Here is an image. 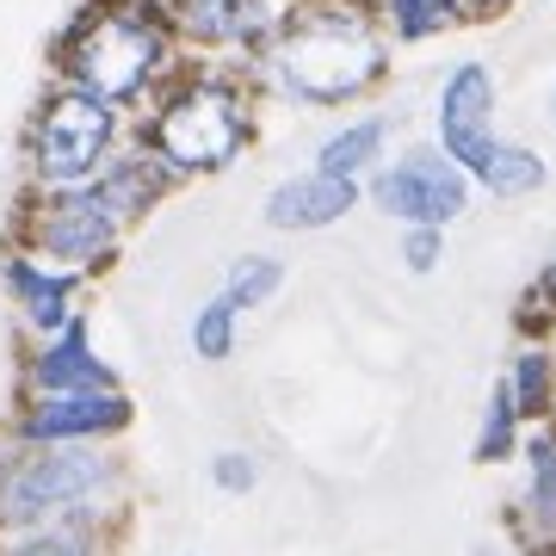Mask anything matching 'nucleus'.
<instances>
[{"mask_svg": "<svg viewBox=\"0 0 556 556\" xmlns=\"http://www.w3.org/2000/svg\"><path fill=\"white\" fill-rule=\"evenodd\" d=\"M260 124H266V100H260L254 75L223 68V62H179L167 87L130 118V137L186 192V186L223 179L254 155Z\"/></svg>", "mask_w": 556, "mask_h": 556, "instance_id": "2", "label": "nucleus"}, {"mask_svg": "<svg viewBox=\"0 0 556 556\" xmlns=\"http://www.w3.org/2000/svg\"><path fill=\"white\" fill-rule=\"evenodd\" d=\"M179 43L142 0H80L50 38V80L137 118L179 68Z\"/></svg>", "mask_w": 556, "mask_h": 556, "instance_id": "3", "label": "nucleus"}, {"mask_svg": "<svg viewBox=\"0 0 556 556\" xmlns=\"http://www.w3.org/2000/svg\"><path fill=\"white\" fill-rule=\"evenodd\" d=\"M544 186H551V161H544V149H532V142H519V137H501L489 149V161L477 167V192H489L501 204L538 199Z\"/></svg>", "mask_w": 556, "mask_h": 556, "instance_id": "18", "label": "nucleus"}, {"mask_svg": "<svg viewBox=\"0 0 556 556\" xmlns=\"http://www.w3.org/2000/svg\"><path fill=\"white\" fill-rule=\"evenodd\" d=\"M514 334L519 340H551L556 334V254L526 278V291L514 303Z\"/></svg>", "mask_w": 556, "mask_h": 556, "instance_id": "24", "label": "nucleus"}, {"mask_svg": "<svg viewBox=\"0 0 556 556\" xmlns=\"http://www.w3.org/2000/svg\"><path fill=\"white\" fill-rule=\"evenodd\" d=\"M186 346H192V358L199 365H229L241 346V309L223 291H211V298L192 309V321H186Z\"/></svg>", "mask_w": 556, "mask_h": 556, "instance_id": "21", "label": "nucleus"}, {"mask_svg": "<svg viewBox=\"0 0 556 556\" xmlns=\"http://www.w3.org/2000/svg\"><path fill=\"white\" fill-rule=\"evenodd\" d=\"M161 20L186 62H223V68L254 75L278 38L285 0H167Z\"/></svg>", "mask_w": 556, "mask_h": 556, "instance_id": "8", "label": "nucleus"}, {"mask_svg": "<svg viewBox=\"0 0 556 556\" xmlns=\"http://www.w3.org/2000/svg\"><path fill=\"white\" fill-rule=\"evenodd\" d=\"M137 470L124 445H25L0 470V538L56 532V526H93L118 532L130 526Z\"/></svg>", "mask_w": 556, "mask_h": 556, "instance_id": "4", "label": "nucleus"}, {"mask_svg": "<svg viewBox=\"0 0 556 556\" xmlns=\"http://www.w3.org/2000/svg\"><path fill=\"white\" fill-rule=\"evenodd\" d=\"M0 415L25 445H124V433L137 427V396L124 383L68 396H13V408Z\"/></svg>", "mask_w": 556, "mask_h": 556, "instance_id": "10", "label": "nucleus"}, {"mask_svg": "<svg viewBox=\"0 0 556 556\" xmlns=\"http://www.w3.org/2000/svg\"><path fill=\"white\" fill-rule=\"evenodd\" d=\"M514 470V495L501 501V544L507 556H556V420L526 433Z\"/></svg>", "mask_w": 556, "mask_h": 556, "instance_id": "13", "label": "nucleus"}, {"mask_svg": "<svg viewBox=\"0 0 556 556\" xmlns=\"http://www.w3.org/2000/svg\"><path fill=\"white\" fill-rule=\"evenodd\" d=\"M211 489L229 501H248L260 489V477H266V464H260V452H248V445H223V452H211Z\"/></svg>", "mask_w": 556, "mask_h": 556, "instance_id": "25", "label": "nucleus"}, {"mask_svg": "<svg viewBox=\"0 0 556 556\" xmlns=\"http://www.w3.org/2000/svg\"><path fill=\"white\" fill-rule=\"evenodd\" d=\"M118 365L100 353L93 316H75L68 328L20 346V371H13V396H68V390H118Z\"/></svg>", "mask_w": 556, "mask_h": 556, "instance_id": "12", "label": "nucleus"}, {"mask_svg": "<svg viewBox=\"0 0 556 556\" xmlns=\"http://www.w3.org/2000/svg\"><path fill=\"white\" fill-rule=\"evenodd\" d=\"M477 556H507V544H477Z\"/></svg>", "mask_w": 556, "mask_h": 556, "instance_id": "28", "label": "nucleus"}, {"mask_svg": "<svg viewBox=\"0 0 556 556\" xmlns=\"http://www.w3.org/2000/svg\"><path fill=\"white\" fill-rule=\"evenodd\" d=\"M390 155H396V112L358 105V112L334 118V124L316 137V155H309V167H321V174H334V179H358V186H365V179L378 174Z\"/></svg>", "mask_w": 556, "mask_h": 556, "instance_id": "15", "label": "nucleus"}, {"mask_svg": "<svg viewBox=\"0 0 556 556\" xmlns=\"http://www.w3.org/2000/svg\"><path fill=\"white\" fill-rule=\"evenodd\" d=\"M130 223L100 199V186H68V192H25L7 211V241H20L31 254L56 260L68 273H80L87 285H100L130 248Z\"/></svg>", "mask_w": 556, "mask_h": 556, "instance_id": "6", "label": "nucleus"}, {"mask_svg": "<svg viewBox=\"0 0 556 556\" xmlns=\"http://www.w3.org/2000/svg\"><path fill=\"white\" fill-rule=\"evenodd\" d=\"M142 7H155V13H167V0H142Z\"/></svg>", "mask_w": 556, "mask_h": 556, "instance_id": "29", "label": "nucleus"}, {"mask_svg": "<svg viewBox=\"0 0 556 556\" xmlns=\"http://www.w3.org/2000/svg\"><path fill=\"white\" fill-rule=\"evenodd\" d=\"M93 186H100V199L112 204V211H118L124 223H130V229H142V223L155 217L161 204L174 199L179 186L167 174H161V161L149 155V149H142L137 137L124 142L118 155H112V167H105L100 179H93Z\"/></svg>", "mask_w": 556, "mask_h": 556, "instance_id": "16", "label": "nucleus"}, {"mask_svg": "<svg viewBox=\"0 0 556 556\" xmlns=\"http://www.w3.org/2000/svg\"><path fill=\"white\" fill-rule=\"evenodd\" d=\"M118 532H93V526H56V532H13L0 538V556H112Z\"/></svg>", "mask_w": 556, "mask_h": 556, "instance_id": "23", "label": "nucleus"}, {"mask_svg": "<svg viewBox=\"0 0 556 556\" xmlns=\"http://www.w3.org/2000/svg\"><path fill=\"white\" fill-rule=\"evenodd\" d=\"M396 80V43L365 0H291L254 87L266 112H358L378 105Z\"/></svg>", "mask_w": 556, "mask_h": 556, "instance_id": "1", "label": "nucleus"}, {"mask_svg": "<svg viewBox=\"0 0 556 556\" xmlns=\"http://www.w3.org/2000/svg\"><path fill=\"white\" fill-rule=\"evenodd\" d=\"M365 204L396 229H457L477 204V186L439 142H396V155L365 179Z\"/></svg>", "mask_w": 556, "mask_h": 556, "instance_id": "7", "label": "nucleus"}, {"mask_svg": "<svg viewBox=\"0 0 556 556\" xmlns=\"http://www.w3.org/2000/svg\"><path fill=\"white\" fill-rule=\"evenodd\" d=\"M544 124L556 130V87H551V100H544Z\"/></svg>", "mask_w": 556, "mask_h": 556, "instance_id": "27", "label": "nucleus"}, {"mask_svg": "<svg viewBox=\"0 0 556 556\" xmlns=\"http://www.w3.org/2000/svg\"><path fill=\"white\" fill-rule=\"evenodd\" d=\"M445 254H452V229H396V260H402V273L433 278L439 266H445Z\"/></svg>", "mask_w": 556, "mask_h": 556, "instance_id": "26", "label": "nucleus"}, {"mask_svg": "<svg viewBox=\"0 0 556 556\" xmlns=\"http://www.w3.org/2000/svg\"><path fill=\"white\" fill-rule=\"evenodd\" d=\"M501 137H507V130H501L495 62H482V56L452 62L433 87V105H427V142H439V149L470 174V186H477V167L489 161V149H495Z\"/></svg>", "mask_w": 556, "mask_h": 556, "instance_id": "9", "label": "nucleus"}, {"mask_svg": "<svg viewBox=\"0 0 556 556\" xmlns=\"http://www.w3.org/2000/svg\"><path fill=\"white\" fill-rule=\"evenodd\" d=\"M501 383L514 390L526 427L556 420V346L551 340H519L514 358H507V371H501Z\"/></svg>", "mask_w": 556, "mask_h": 556, "instance_id": "19", "label": "nucleus"}, {"mask_svg": "<svg viewBox=\"0 0 556 556\" xmlns=\"http://www.w3.org/2000/svg\"><path fill=\"white\" fill-rule=\"evenodd\" d=\"M365 211V186L358 179H334L321 167H298V174L273 179V192L260 199V223L273 236H321Z\"/></svg>", "mask_w": 556, "mask_h": 556, "instance_id": "14", "label": "nucleus"}, {"mask_svg": "<svg viewBox=\"0 0 556 556\" xmlns=\"http://www.w3.org/2000/svg\"><path fill=\"white\" fill-rule=\"evenodd\" d=\"M124 142H130V112L50 80L20 124V186L25 192L93 186Z\"/></svg>", "mask_w": 556, "mask_h": 556, "instance_id": "5", "label": "nucleus"}, {"mask_svg": "<svg viewBox=\"0 0 556 556\" xmlns=\"http://www.w3.org/2000/svg\"><path fill=\"white\" fill-rule=\"evenodd\" d=\"M87 291L93 285L80 273L0 236V303H7V316H13V328L25 340H43L56 328H68L75 316H87Z\"/></svg>", "mask_w": 556, "mask_h": 556, "instance_id": "11", "label": "nucleus"}, {"mask_svg": "<svg viewBox=\"0 0 556 556\" xmlns=\"http://www.w3.org/2000/svg\"><path fill=\"white\" fill-rule=\"evenodd\" d=\"M378 25L390 31L396 50H427V43H445L457 31H470V13L464 0H365Z\"/></svg>", "mask_w": 556, "mask_h": 556, "instance_id": "17", "label": "nucleus"}, {"mask_svg": "<svg viewBox=\"0 0 556 556\" xmlns=\"http://www.w3.org/2000/svg\"><path fill=\"white\" fill-rule=\"evenodd\" d=\"M285 7H291V0H285Z\"/></svg>", "mask_w": 556, "mask_h": 556, "instance_id": "30", "label": "nucleus"}, {"mask_svg": "<svg viewBox=\"0 0 556 556\" xmlns=\"http://www.w3.org/2000/svg\"><path fill=\"white\" fill-rule=\"evenodd\" d=\"M526 415H519V402L507 383H489V396H482V415H477V439H470V457H477L482 470H501V464H514L519 445H526Z\"/></svg>", "mask_w": 556, "mask_h": 556, "instance_id": "20", "label": "nucleus"}, {"mask_svg": "<svg viewBox=\"0 0 556 556\" xmlns=\"http://www.w3.org/2000/svg\"><path fill=\"white\" fill-rule=\"evenodd\" d=\"M285 260L278 254H266V248H248V254H236L229 260V273H223V298L236 303L241 316H248V309H266V303L278 298V291H285Z\"/></svg>", "mask_w": 556, "mask_h": 556, "instance_id": "22", "label": "nucleus"}]
</instances>
